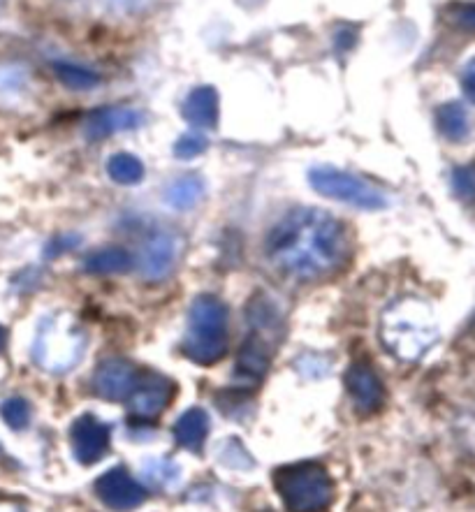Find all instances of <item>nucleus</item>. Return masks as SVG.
Listing matches in <instances>:
<instances>
[{
    "mask_svg": "<svg viewBox=\"0 0 475 512\" xmlns=\"http://www.w3.org/2000/svg\"><path fill=\"white\" fill-rule=\"evenodd\" d=\"M77 246H79V237H75V234H63V237H56V239L49 241L47 258H58V255L68 253Z\"/></svg>",
    "mask_w": 475,
    "mask_h": 512,
    "instance_id": "nucleus-31",
    "label": "nucleus"
},
{
    "mask_svg": "<svg viewBox=\"0 0 475 512\" xmlns=\"http://www.w3.org/2000/svg\"><path fill=\"white\" fill-rule=\"evenodd\" d=\"M5 5H7V0H0V12L5 10Z\"/></svg>",
    "mask_w": 475,
    "mask_h": 512,
    "instance_id": "nucleus-34",
    "label": "nucleus"
},
{
    "mask_svg": "<svg viewBox=\"0 0 475 512\" xmlns=\"http://www.w3.org/2000/svg\"><path fill=\"white\" fill-rule=\"evenodd\" d=\"M109 438H112V431H109L105 422L95 418V415H82L70 427L72 452H75L77 462L84 466L100 462L107 455Z\"/></svg>",
    "mask_w": 475,
    "mask_h": 512,
    "instance_id": "nucleus-10",
    "label": "nucleus"
},
{
    "mask_svg": "<svg viewBox=\"0 0 475 512\" xmlns=\"http://www.w3.org/2000/svg\"><path fill=\"white\" fill-rule=\"evenodd\" d=\"M434 311L425 299L406 295L392 302L380 316V341L394 357L415 362L438 341Z\"/></svg>",
    "mask_w": 475,
    "mask_h": 512,
    "instance_id": "nucleus-2",
    "label": "nucleus"
},
{
    "mask_svg": "<svg viewBox=\"0 0 475 512\" xmlns=\"http://www.w3.org/2000/svg\"><path fill=\"white\" fill-rule=\"evenodd\" d=\"M0 418L14 431H24L31 424V404L21 397H10L0 404Z\"/></svg>",
    "mask_w": 475,
    "mask_h": 512,
    "instance_id": "nucleus-24",
    "label": "nucleus"
},
{
    "mask_svg": "<svg viewBox=\"0 0 475 512\" xmlns=\"http://www.w3.org/2000/svg\"><path fill=\"white\" fill-rule=\"evenodd\" d=\"M248 320H251L253 332L255 329H274L279 323L281 316L276 311V306L265 297H253L251 304H248Z\"/></svg>",
    "mask_w": 475,
    "mask_h": 512,
    "instance_id": "nucleus-26",
    "label": "nucleus"
},
{
    "mask_svg": "<svg viewBox=\"0 0 475 512\" xmlns=\"http://www.w3.org/2000/svg\"><path fill=\"white\" fill-rule=\"evenodd\" d=\"M153 0H105V5L119 17H137V14L146 12Z\"/></svg>",
    "mask_w": 475,
    "mask_h": 512,
    "instance_id": "nucleus-29",
    "label": "nucleus"
},
{
    "mask_svg": "<svg viewBox=\"0 0 475 512\" xmlns=\"http://www.w3.org/2000/svg\"><path fill=\"white\" fill-rule=\"evenodd\" d=\"M146 121L144 112L135 107H100L86 116L84 135L89 140H105V137L128 133V130L142 128Z\"/></svg>",
    "mask_w": 475,
    "mask_h": 512,
    "instance_id": "nucleus-12",
    "label": "nucleus"
},
{
    "mask_svg": "<svg viewBox=\"0 0 475 512\" xmlns=\"http://www.w3.org/2000/svg\"><path fill=\"white\" fill-rule=\"evenodd\" d=\"M216 459L223 466L237 468V471H248L253 466V457L248 455V450L241 445L239 438H228L221 443V448L216 450Z\"/></svg>",
    "mask_w": 475,
    "mask_h": 512,
    "instance_id": "nucleus-25",
    "label": "nucleus"
},
{
    "mask_svg": "<svg viewBox=\"0 0 475 512\" xmlns=\"http://www.w3.org/2000/svg\"><path fill=\"white\" fill-rule=\"evenodd\" d=\"M274 487L288 512H325L334 501L332 475L318 462H297L276 468Z\"/></svg>",
    "mask_w": 475,
    "mask_h": 512,
    "instance_id": "nucleus-5",
    "label": "nucleus"
},
{
    "mask_svg": "<svg viewBox=\"0 0 475 512\" xmlns=\"http://www.w3.org/2000/svg\"><path fill=\"white\" fill-rule=\"evenodd\" d=\"M311 188L330 200L350 204V207L364 211H378L390 204L387 197L378 186L369 184L367 179L357 177L353 172H343L332 165H318L309 170Z\"/></svg>",
    "mask_w": 475,
    "mask_h": 512,
    "instance_id": "nucleus-6",
    "label": "nucleus"
},
{
    "mask_svg": "<svg viewBox=\"0 0 475 512\" xmlns=\"http://www.w3.org/2000/svg\"><path fill=\"white\" fill-rule=\"evenodd\" d=\"M452 188H455L457 197H462V200H473L475 174L469 170V167H457V170L452 172Z\"/></svg>",
    "mask_w": 475,
    "mask_h": 512,
    "instance_id": "nucleus-28",
    "label": "nucleus"
},
{
    "mask_svg": "<svg viewBox=\"0 0 475 512\" xmlns=\"http://www.w3.org/2000/svg\"><path fill=\"white\" fill-rule=\"evenodd\" d=\"M135 267V258L130 251L121 246H105L93 251L89 258L84 260V272L93 276H116L126 274Z\"/></svg>",
    "mask_w": 475,
    "mask_h": 512,
    "instance_id": "nucleus-18",
    "label": "nucleus"
},
{
    "mask_svg": "<svg viewBox=\"0 0 475 512\" xmlns=\"http://www.w3.org/2000/svg\"><path fill=\"white\" fill-rule=\"evenodd\" d=\"M95 494L98 499L112 510H133L142 506L146 499V489L140 485L126 468L116 466L112 471L102 473L95 482Z\"/></svg>",
    "mask_w": 475,
    "mask_h": 512,
    "instance_id": "nucleus-8",
    "label": "nucleus"
},
{
    "mask_svg": "<svg viewBox=\"0 0 475 512\" xmlns=\"http://www.w3.org/2000/svg\"><path fill=\"white\" fill-rule=\"evenodd\" d=\"M265 251L269 262L292 279H325L348 260V232L323 209L297 207L269 230Z\"/></svg>",
    "mask_w": 475,
    "mask_h": 512,
    "instance_id": "nucleus-1",
    "label": "nucleus"
},
{
    "mask_svg": "<svg viewBox=\"0 0 475 512\" xmlns=\"http://www.w3.org/2000/svg\"><path fill=\"white\" fill-rule=\"evenodd\" d=\"M207 137L200 133H186L181 135L177 144H174V156L181 160H193L200 156V153L207 151Z\"/></svg>",
    "mask_w": 475,
    "mask_h": 512,
    "instance_id": "nucleus-27",
    "label": "nucleus"
},
{
    "mask_svg": "<svg viewBox=\"0 0 475 512\" xmlns=\"http://www.w3.org/2000/svg\"><path fill=\"white\" fill-rule=\"evenodd\" d=\"M174 397V385L170 378L160 373L144 371L140 373V383L130 394V415L137 420H153L165 411Z\"/></svg>",
    "mask_w": 475,
    "mask_h": 512,
    "instance_id": "nucleus-9",
    "label": "nucleus"
},
{
    "mask_svg": "<svg viewBox=\"0 0 475 512\" xmlns=\"http://www.w3.org/2000/svg\"><path fill=\"white\" fill-rule=\"evenodd\" d=\"M86 350L84 329L70 313L56 311L40 320L33 341V360L47 373H65L82 362Z\"/></svg>",
    "mask_w": 475,
    "mask_h": 512,
    "instance_id": "nucleus-4",
    "label": "nucleus"
},
{
    "mask_svg": "<svg viewBox=\"0 0 475 512\" xmlns=\"http://www.w3.org/2000/svg\"><path fill=\"white\" fill-rule=\"evenodd\" d=\"M207 436H209V415L200 406L188 408V411L177 420V424H174V441L190 452L202 450Z\"/></svg>",
    "mask_w": 475,
    "mask_h": 512,
    "instance_id": "nucleus-17",
    "label": "nucleus"
},
{
    "mask_svg": "<svg viewBox=\"0 0 475 512\" xmlns=\"http://www.w3.org/2000/svg\"><path fill=\"white\" fill-rule=\"evenodd\" d=\"M3 346H5V329L0 327V350H3Z\"/></svg>",
    "mask_w": 475,
    "mask_h": 512,
    "instance_id": "nucleus-33",
    "label": "nucleus"
},
{
    "mask_svg": "<svg viewBox=\"0 0 475 512\" xmlns=\"http://www.w3.org/2000/svg\"><path fill=\"white\" fill-rule=\"evenodd\" d=\"M181 114L197 130H214L218 126V93L211 86H197L190 91Z\"/></svg>",
    "mask_w": 475,
    "mask_h": 512,
    "instance_id": "nucleus-14",
    "label": "nucleus"
},
{
    "mask_svg": "<svg viewBox=\"0 0 475 512\" xmlns=\"http://www.w3.org/2000/svg\"><path fill=\"white\" fill-rule=\"evenodd\" d=\"M54 68V75L58 82H61L65 89L84 93V91H93L95 86H100V75L93 72L91 68H84L79 63H70V61H54L51 63Z\"/></svg>",
    "mask_w": 475,
    "mask_h": 512,
    "instance_id": "nucleus-22",
    "label": "nucleus"
},
{
    "mask_svg": "<svg viewBox=\"0 0 475 512\" xmlns=\"http://www.w3.org/2000/svg\"><path fill=\"white\" fill-rule=\"evenodd\" d=\"M346 387L350 399L362 415L376 413L385 401L383 380L378 378L376 369L369 362H355L346 371Z\"/></svg>",
    "mask_w": 475,
    "mask_h": 512,
    "instance_id": "nucleus-13",
    "label": "nucleus"
},
{
    "mask_svg": "<svg viewBox=\"0 0 475 512\" xmlns=\"http://www.w3.org/2000/svg\"><path fill=\"white\" fill-rule=\"evenodd\" d=\"M230 346V313L223 299L216 295H200L193 299L188 311L184 336V353L195 364L211 367L223 360Z\"/></svg>",
    "mask_w": 475,
    "mask_h": 512,
    "instance_id": "nucleus-3",
    "label": "nucleus"
},
{
    "mask_svg": "<svg viewBox=\"0 0 475 512\" xmlns=\"http://www.w3.org/2000/svg\"><path fill=\"white\" fill-rule=\"evenodd\" d=\"M137 383H140V371L126 360H105L95 369L93 387L98 397L107 401H126L130 394L135 392Z\"/></svg>",
    "mask_w": 475,
    "mask_h": 512,
    "instance_id": "nucleus-11",
    "label": "nucleus"
},
{
    "mask_svg": "<svg viewBox=\"0 0 475 512\" xmlns=\"http://www.w3.org/2000/svg\"><path fill=\"white\" fill-rule=\"evenodd\" d=\"M448 19L452 24L475 31V3H457L448 7Z\"/></svg>",
    "mask_w": 475,
    "mask_h": 512,
    "instance_id": "nucleus-30",
    "label": "nucleus"
},
{
    "mask_svg": "<svg viewBox=\"0 0 475 512\" xmlns=\"http://www.w3.org/2000/svg\"><path fill=\"white\" fill-rule=\"evenodd\" d=\"M181 258V237L170 230L153 232L142 246L140 272L149 283H160L172 276Z\"/></svg>",
    "mask_w": 475,
    "mask_h": 512,
    "instance_id": "nucleus-7",
    "label": "nucleus"
},
{
    "mask_svg": "<svg viewBox=\"0 0 475 512\" xmlns=\"http://www.w3.org/2000/svg\"><path fill=\"white\" fill-rule=\"evenodd\" d=\"M107 174L114 184L119 186H137L144 179V165L142 160L133 156V153H114L107 160Z\"/></svg>",
    "mask_w": 475,
    "mask_h": 512,
    "instance_id": "nucleus-23",
    "label": "nucleus"
},
{
    "mask_svg": "<svg viewBox=\"0 0 475 512\" xmlns=\"http://www.w3.org/2000/svg\"><path fill=\"white\" fill-rule=\"evenodd\" d=\"M436 128L445 140L464 142L471 133V116L459 102H445L436 109Z\"/></svg>",
    "mask_w": 475,
    "mask_h": 512,
    "instance_id": "nucleus-20",
    "label": "nucleus"
},
{
    "mask_svg": "<svg viewBox=\"0 0 475 512\" xmlns=\"http://www.w3.org/2000/svg\"><path fill=\"white\" fill-rule=\"evenodd\" d=\"M462 89L466 93V98H469L473 105H475V58L464 65V72H462Z\"/></svg>",
    "mask_w": 475,
    "mask_h": 512,
    "instance_id": "nucleus-32",
    "label": "nucleus"
},
{
    "mask_svg": "<svg viewBox=\"0 0 475 512\" xmlns=\"http://www.w3.org/2000/svg\"><path fill=\"white\" fill-rule=\"evenodd\" d=\"M165 204L174 211H190L202 202L204 181L197 174H179L165 188Z\"/></svg>",
    "mask_w": 475,
    "mask_h": 512,
    "instance_id": "nucleus-19",
    "label": "nucleus"
},
{
    "mask_svg": "<svg viewBox=\"0 0 475 512\" xmlns=\"http://www.w3.org/2000/svg\"><path fill=\"white\" fill-rule=\"evenodd\" d=\"M142 480L153 492H170V489L179 485L181 466L174 464L172 459L151 457L142 466Z\"/></svg>",
    "mask_w": 475,
    "mask_h": 512,
    "instance_id": "nucleus-21",
    "label": "nucleus"
},
{
    "mask_svg": "<svg viewBox=\"0 0 475 512\" xmlns=\"http://www.w3.org/2000/svg\"><path fill=\"white\" fill-rule=\"evenodd\" d=\"M33 91V79L24 65L3 63L0 65V107L19 109L24 107Z\"/></svg>",
    "mask_w": 475,
    "mask_h": 512,
    "instance_id": "nucleus-15",
    "label": "nucleus"
},
{
    "mask_svg": "<svg viewBox=\"0 0 475 512\" xmlns=\"http://www.w3.org/2000/svg\"><path fill=\"white\" fill-rule=\"evenodd\" d=\"M269 348L267 343L262 341L260 334H251L248 339L241 343L239 355H237V373L241 380L246 383H258V380L265 378L269 369Z\"/></svg>",
    "mask_w": 475,
    "mask_h": 512,
    "instance_id": "nucleus-16",
    "label": "nucleus"
}]
</instances>
